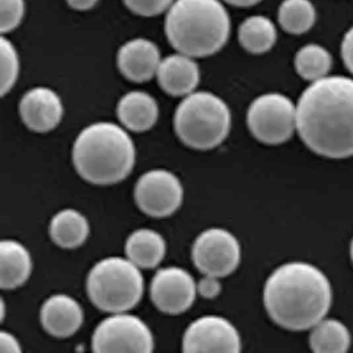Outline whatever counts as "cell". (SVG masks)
<instances>
[{"instance_id": "cell-1", "label": "cell", "mask_w": 353, "mask_h": 353, "mask_svg": "<svg viewBox=\"0 0 353 353\" xmlns=\"http://www.w3.org/2000/svg\"><path fill=\"white\" fill-rule=\"evenodd\" d=\"M296 131L316 155L353 157V79L327 76L311 82L296 105Z\"/></svg>"}, {"instance_id": "cell-2", "label": "cell", "mask_w": 353, "mask_h": 353, "mask_svg": "<svg viewBox=\"0 0 353 353\" xmlns=\"http://www.w3.org/2000/svg\"><path fill=\"white\" fill-rule=\"evenodd\" d=\"M263 305L272 321L290 331H305L323 321L332 305L325 274L307 262L276 268L263 289Z\"/></svg>"}, {"instance_id": "cell-3", "label": "cell", "mask_w": 353, "mask_h": 353, "mask_svg": "<svg viewBox=\"0 0 353 353\" xmlns=\"http://www.w3.org/2000/svg\"><path fill=\"white\" fill-rule=\"evenodd\" d=\"M135 145L128 131L112 122H97L81 131L72 159L83 180L112 185L129 176L135 165Z\"/></svg>"}, {"instance_id": "cell-4", "label": "cell", "mask_w": 353, "mask_h": 353, "mask_svg": "<svg viewBox=\"0 0 353 353\" xmlns=\"http://www.w3.org/2000/svg\"><path fill=\"white\" fill-rule=\"evenodd\" d=\"M164 32L179 53L209 57L228 43L230 17L220 0H175L165 12Z\"/></svg>"}, {"instance_id": "cell-5", "label": "cell", "mask_w": 353, "mask_h": 353, "mask_svg": "<svg viewBox=\"0 0 353 353\" xmlns=\"http://www.w3.org/2000/svg\"><path fill=\"white\" fill-rule=\"evenodd\" d=\"M174 128L183 145L193 150H212L228 138L232 112L220 97L209 92H193L179 103Z\"/></svg>"}, {"instance_id": "cell-6", "label": "cell", "mask_w": 353, "mask_h": 353, "mask_svg": "<svg viewBox=\"0 0 353 353\" xmlns=\"http://www.w3.org/2000/svg\"><path fill=\"white\" fill-rule=\"evenodd\" d=\"M86 291L98 310L108 314L128 312L141 302L145 281L141 269L129 258L108 257L88 274Z\"/></svg>"}, {"instance_id": "cell-7", "label": "cell", "mask_w": 353, "mask_h": 353, "mask_svg": "<svg viewBox=\"0 0 353 353\" xmlns=\"http://www.w3.org/2000/svg\"><path fill=\"white\" fill-rule=\"evenodd\" d=\"M248 128L261 143L282 145L296 131V106L281 93L257 97L248 110Z\"/></svg>"}, {"instance_id": "cell-8", "label": "cell", "mask_w": 353, "mask_h": 353, "mask_svg": "<svg viewBox=\"0 0 353 353\" xmlns=\"http://www.w3.org/2000/svg\"><path fill=\"white\" fill-rule=\"evenodd\" d=\"M154 336L141 318L128 312L110 314L94 330L92 350L94 352H138L154 351Z\"/></svg>"}, {"instance_id": "cell-9", "label": "cell", "mask_w": 353, "mask_h": 353, "mask_svg": "<svg viewBox=\"0 0 353 353\" xmlns=\"http://www.w3.org/2000/svg\"><path fill=\"white\" fill-rule=\"evenodd\" d=\"M192 259L200 273L224 278L237 270L241 262V246L230 232L210 228L193 242Z\"/></svg>"}, {"instance_id": "cell-10", "label": "cell", "mask_w": 353, "mask_h": 353, "mask_svg": "<svg viewBox=\"0 0 353 353\" xmlns=\"http://www.w3.org/2000/svg\"><path fill=\"white\" fill-rule=\"evenodd\" d=\"M134 199L143 213L155 219L172 216L183 204L180 179L167 170L147 171L135 184Z\"/></svg>"}, {"instance_id": "cell-11", "label": "cell", "mask_w": 353, "mask_h": 353, "mask_svg": "<svg viewBox=\"0 0 353 353\" xmlns=\"http://www.w3.org/2000/svg\"><path fill=\"white\" fill-rule=\"evenodd\" d=\"M183 351L237 353L241 351V336L228 319L207 315L188 325L183 336Z\"/></svg>"}, {"instance_id": "cell-12", "label": "cell", "mask_w": 353, "mask_h": 353, "mask_svg": "<svg viewBox=\"0 0 353 353\" xmlns=\"http://www.w3.org/2000/svg\"><path fill=\"white\" fill-rule=\"evenodd\" d=\"M151 301L167 315H180L193 305L197 283L187 270L171 266L158 270L150 286Z\"/></svg>"}, {"instance_id": "cell-13", "label": "cell", "mask_w": 353, "mask_h": 353, "mask_svg": "<svg viewBox=\"0 0 353 353\" xmlns=\"http://www.w3.org/2000/svg\"><path fill=\"white\" fill-rule=\"evenodd\" d=\"M19 114L28 129L44 134L60 125L64 117V105L54 90L37 86L28 90L20 99Z\"/></svg>"}, {"instance_id": "cell-14", "label": "cell", "mask_w": 353, "mask_h": 353, "mask_svg": "<svg viewBox=\"0 0 353 353\" xmlns=\"http://www.w3.org/2000/svg\"><path fill=\"white\" fill-rule=\"evenodd\" d=\"M161 63L158 46L143 37L125 43L117 54V64L125 79L142 83L157 77Z\"/></svg>"}, {"instance_id": "cell-15", "label": "cell", "mask_w": 353, "mask_h": 353, "mask_svg": "<svg viewBox=\"0 0 353 353\" xmlns=\"http://www.w3.org/2000/svg\"><path fill=\"white\" fill-rule=\"evenodd\" d=\"M40 321L50 336L65 339L74 335L80 330L83 311L74 298L57 294L49 296L41 305Z\"/></svg>"}, {"instance_id": "cell-16", "label": "cell", "mask_w": 353, "mask_h": 353, "mask_svg": "<svg viewBox=\"0 0 353 353\" xmlns=\"http://www.w3.org/2000/svg\"><path fill=\"white\" fill-rule=\"evenodd\" d=\"M157 79L167 94L185 97L199 86L200 69L193 57L177 52L161 60Z\"/></svg>"}, {"instance_id": "cell-17", "label": "cell", "mask_w": 353, "mask_h": 353, "mask_svg": "<svg viewBox=\"0 0 353 353\" xmlns=\"http://www.w3.org/2000/svg\"><path fill=\"white\" fill-rule=\"evenodd\" d=\"M117 115L126 129L145 132L155 126L159 118V106L148 93L130 92L119 99Z\"/></svg>"}, {"instance_id": "cell-18", "label": "cell", "mask_w": 353, "mask_h": 353, "mask_svg": "<svg viewBox=\"0 0 353 353\" xmlns=\"http://www.w3.org/2000/svg\"><path fill=\"white\" fill-rule=\"evenodd\" d=\"M32 257L27 248L15 240L0 243V288L15 290L23 286L32 273Z\"/></svg>"}, {"instance_id": "cell-19", "label": "cell", "mask_w": 353, "mask_h": 353, "mask_svg": "<svg viewBox=\"0 0 353 353\" xmlns=\"http://www.w3.org/2000/svg\"><path fill=\"white\" fill-rule=\"evenodd\" d=\"M165 241L152 229H138L126 240V257L139 269H155L165 256Z\"/></svg>"}, {"instance_id": "cell-20", "label": "cell", "mask_w": 353, "mask_h": 353, "mask_svg": "<svg viewBox=\"0 0 353 353\" xmlns=\"http://www.w3.org/2000/svg\"><path fill=\"white\" fill-rule=\"evenodd\" d=\"M88 219L76 209H63L57 212L49 224L52 241L63 249H76L89 237Z\"/></svg>"}, {"instance_id": "cell-21", "label": "cell", "mask_w": 353, "mask_h": 353, "mask_svg": "<svg viewBox=\"0 0 353 353\" xmlns=\"http://www.w3.org/2000/svg\"><path fill=\"white\" fill-rule=\"evenodd\" d=\"M276 27L269 17H246L239 27V41L242 48L253 54L269 52L276 43Z\"/></svg>"}, {"instance_id": "cell-22", "label": "cell", "mask_w": 353, "mask_h": 353, "mask_svg": "<svg viewBox=\"0 0 353 353\" xmlns=\"http://www.w3.org/2000/svg\"><path fill=\"white\" fill-rule=\"evenodd\" d=\"M311 330L310 347L314 352L343 353L351 347V334L343 321L323 319Z\"/></svg>"}, {"instance_id": "cell-23", "label": "cell", "mask_w": 353, "mask_h": 353, "mask_svg": "<svg viewBox=\"0 0 353 353\" xmlns=\"http://www.w3.org/2000/svg\"><path fill=\"white\" fill-rule=\"evenodd\" d=\"M278 21L290 34H303L316 21L315 6L311 0H283L278 10Z\"/></svg>"}, {"instance_id": "cell-24", "label": "cell", "mask_w": 353, "mask_h": 353, "mask_svg": "<svg viewBox=\"0 0 353 353\" xmlns=\"http://www.w3.org/2000/svg\"><path fill=\"white\" fill-rule=\"evenodd\" d=\"M294 65L303 80L315 82L327 77L331 72L332 56L319 44H307L296 52Z\"/></svg>"}, {"instance_id": "cell-25", "label": "cell", "mask_w": 353, "mask_h": 353, "mask_svg": "<svg viewBox=\"0 0 353 353\" xmlns=\"http://www.w3.org/2000/svg\"><path fill=\"white\" fill-rule=\"evenodd\" d=\"M0 63H1V82L0 93L6 96L17 83L20 72V60L14 44L3 34L0 39Z\"/></svg>"}, {"instance_id": "cell-26", "label": "cell", "mask_w": 353, "mask_h": 353, "mask_svg": "<svg viewBox=\"0 0 353 353\" xmlns=\"http://www.w3.org/2000/svg\"><path fill=\"white\" fill-rule=\"evenodd\" d=\"M26 12L24 0H0V31L3 34L15 31Z\"/></svg>"}, {"instance_id": "cell-27", "label": "cell", "mask_w": 353, "mask_h": 353, "mask_svg": "<svg viewBox=\"0 0 353 353\" xmlns=\"http://www.w3.org/2000/svg\"><path fill=\"white\" fill-rule=\"evenodd\" d=\"M175 0H123L125 6L135 15L143 17L165 14Z\"/></svg>"}, {"instance_id": "cell-28", "label": "cell", "mask_w": 353, "mask_h": 353, "mask_svg": "<svg viewBox=\"0 0 353 353\" xmlns=\"http://www.w3.org/2000/svg\"><path fill=\"white\" fill-rule=\"evenodd\" d=\"M223 290V285L220 282V278L213 275H205L199 283H197V294L205 299H214L220 295Z\"/></svg>"}, {"instance_id": "cell-29", "label": "cell", "mask_w": 353, "mask_h": 353, "mask_svg": "<svg viewBox=\"0 0 353 353\" xmlns=\"http://www.w3.org/2000/svg\"><path fill=\"white\" fill-rule=\"evenodd\" d=\"M341 57L347 69L353 74V27H351L343 37Z\"/></svg>"}, {"instance_id": "cell-30", "label": "cell", "mask_w": 353, "mask_h": 353, "mask_svg": "<svg viewBox=\"0 0 353 353\" xmlns=\"http://www.w3.org/2000/svg\"><path fill=\"white\" fill-rule=\"evenodd\" d=\"M0 351L1 352H21V345L17 337L7 331L0 334Z\"/></svg>"}, {"instance_id": "cell-31", "label": "cell", "mask_w": 353, "mask_h": 353, "mask_svg": "<svg viewBox=\"0 0 353 353\" xmlns=\"http://www.w3.org/2000/svg\"><path fill=\"white\" fill-rule=\"evenodd\" d=\"M66 3L76 11H88L96 6L98 0H66Z\"/></svg>"}, {"instance_id": "cell-32", "label": "cell", "mask_w": 353, "mask_h": 353, "mask_svg": "<svg viewBox=\"0 0 353 353\" xmlns=\"http://www.w3.org/2000/svg\"><path fill=\"white\" fill-rule=\"evenodd\" d=\"M225 3L230 4V6H234V7H253L258 3H261L262 0H224Z\"/></svg>"}, {"instance_id": "cell-33", "label": "cell", "mask_w": 353, "mask_h": 353, "mask_svg": "<svg viewBox=\"0 0 353 353\" xmlns=\"http://www.w3.org/2000/svg\"><path fill=\"white\" fill-rule=\"evenodd\" d=\"M351 259H352L353 262V240L352 242H351Z\"/></svg>"}]
</instances>
